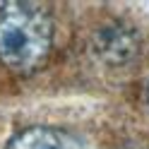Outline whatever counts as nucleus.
Here are the masks:
<instances>
[{
    "instance_id": "1",
    "label": "nucleus",
    "mask_w": 149,
    "mask_h": 149,
    "mask_svg": "<svg viewBox=\"0 0 149 149\" xmlns=\"http://www.w3.org/2000/svg\"><path fill=\"white\" fill-rule=\"evenodd\" d=\"M53 48V19L34 3H5L0 7V63L10 72L29 77L41 70Z\"/></svg>"
},
{
    "instance_id": "2",
    "label": "nucleus",
    "mask_w": 149,
    "mask_h": 149,
    "mask_svg": "<svg viewBox=\"0 0 149 149\" xmlns=\"http://www.w3.org/2000/svg\"><path fill=\"white\" fill-rule=\"evenodd\" d=\"M5 149H87L79 137L51 125H31L17 132Z\"/></svg>"
},
{
    "instance_id": "3",
    "label": "nucleus",
    "mask_w": 149,
    "mask_h": 149,
    "mask_svg": "<svg viewBox=\"0 0 149 149\" xmlns=\"http://www.w3.org/2000/svg\"><path fill=\"white\" fill-rule=\"evenodd\" d=\"M135 53V41L132 36L123 34L120 29H104L99 41V55L111 63H120Z\"/></svg>"
}]
</instances>
